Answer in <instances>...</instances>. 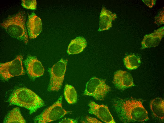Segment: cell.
Here are the masks:
<instances>
[{"label": "cell", "mask_w": 164, "mask_h": 123, "mask_svg": "<svg viewBox=\"0 0 164 123\" xmlns=\"http://www.w3.org/2000/svg\"><path fill=\"white\" fill-rule=\"evenodd\" d=\"M4 123H24L26 121L22 116L18 107L13 108L5 117Z\"/></svg>", "instance_id": "2e32d148"}, {"label": "cell", "mask_w": 164, "mask_h": 123, "mask_svg": "<svg viewBox=\"0 0 164 123\" xmlns=\"http://www.w3.org/2000/svg\"><path fill=\"white\" fill-rule=\"evenodd\" d=\"M86 119L87 123H102L95 118L89 116H87Z\"/></svg>", "instance_id": "7402d4cb"}, {"label": "cell", "mask_w": 164, "mask_h": 123, "mask_svg": "<svg viewBox=\"0 0 164 123\" xmlns=\"http://www.w3.org/2000/svg\"><path fill=\"white\" fill-rule=\"evenodd\" d=\"M115 107L124 123L142 122L148 119V112L140 101L131 100L122 101L116 104Z\"/></svg>", "instance_id": "6da1fadb"}, {"label": "cell", "mask_w": 164, "mask_h": 123, "mask_svg": "<svg viewBox=\"0 0 164 123\" xmlns=\"http://www.w3.org/2000/svg\"><path fill=\"white\" fill-rule=\"evenodd\" d=\"M23 56L19 55L13 60L0 65V74L1 78L7 80L15 76L25 74L22 65Z\"/></svg>", "instance_id": "52a82bcc"}, {"label": "cell", "mask_w": 164, "mask_h": 123, "mask_svg": "<svg viewBox=\"0 0 164 123\" xmlns=\"http://www.w3.org/2000/svg\"><path fill=\"white\" fill-rule=\"evenodd\" d=\"M111 90L105 81L93 77L87 83L84 94L93 97L97 100H104L107 93Z\"/></svg>", "instance_id": "5b68a950"}, {"label": "cell", "mask_w": 164, "mask_h": 123, "mask_svg": "<svg viewBox=\"0 0 164 123\" xmlns=\"http://www.w3.org/2000/svg\"><path fill=\"white\" fill-rule=\"evenodd\" d=\"M164 35V27H161L149 35L144 37L141 42V49L155 47L160 43Z\"/></svg>", "instance_id": "7c38bea8"}, {"label": "cell", "mask_w": 164, "mask_h": 123, "mask_svg": "<svg viewBox=\"0 0 164 123\" xmlns=\"http://www.w3.org/2000/svg\"><path fill=\"white\" fill-rule=\"evenodd\" d=\"M28 15L26 23L28 33L30 39H33L36 38L42 31L41 21L34 12L30 15L28 13Z\"/></svg>", "instance_id": "8fae6325"}, {"label": "cell", "mask_w": 164, "mask_h": 123, "mask_svg": "<svg viewBox=\"0 0 164 123\" xmlns=\"http://www.w3.org/2000/svg\"><path fill=\"white\" fill-rule=\"evenodd\" d=\"M9 102L11 104L26 108L29 110L30 114L44 105L43 101L35 93L24 88L14 91L9 97Z\"/></svg>", "instance_id": "7a4b0ae2"}, {"label": "cell", "mask_w": 164, "mask_h": 123, "mask_svg": "<svg viewBox=\"0 0 164 123\" xmlns=\"http://www.w3.org/2000/svg\"><path fill=\"white\" fill-rule=\"evenodd\" d=\"M142 1L150 8H152L156 3L155 0H142Z\"/></svg>", "instance_id": "44dd1931"}, {"label": "cell", "mask_w": 164, "mask_h": 123, "mask_svg": "<svg viewBox=\"0 0 164 123\" xmlns=\"http://www.w3.org/2000/svg\"><path fill=\"white\" fill-rule=\"evenodd\" d=\"M59 123H77L76 120L69 118H65L63 119Z\"/></svg>", "instance_id": "603a6c76"}, {"label": "cell", "mask_w": 164, "mask_h": 123, "mask_svg": "<svg viewBox=\"0 0 164 123\" xmlns=\"http://www.w3.org/2000/svg\"><path fill=\"white\" fill-rule=\"evenodd\" d=\"M26 20L25 12L20 11L15 15L9 16L0 25L11 37L27 44L28 42V35Z\"/></svg>", "instance_id": "3957f363"}, {"label": "cell", "mask_w": 164, "mask_h": 123, "mask_svg": "<svg viewBox=\"0 0 164 123\" xmlns=\"http://www.w3.org/2000/svg\"><path fill=\"white\" fill-rule=\"evenodd\" d=\"M64 95L67 102L70 104L76 103L77 100L76 92L73 86L66 84L65 87Z\"/></svg>", "instance_id": "ac0fdd59"}, {"label": "cell", "mask_w": 164, "mask_h": 123, "mask_svg": "<svg viewBox=\"0 0 164 123\" xmlns=\"http://www.w3.org/2000/svg\"><path fill=\"white\" fill-rule=\"evenodd\" d=\"M123 61L126 67L130 70L137 68L141 62L140 58L134 54L126 56L124 58Z\"/></svg>", "instance_id": "e0dca14e"}, {"label": "cell", "mask_w": 164, "mask_h": 123, "mask_svg": "<svg viewBox=\"0 0 164 123\" xmlns=\"http://www.w3.org/2000/svg\"><path fill=\"white\" fill-rule=\"evenodd\" d=\"M85 39L82 37H78L71 40L68 47L67 53L74 54L82 52L87 46Z\"/></svg>", "instance_id": "5bb4252c"}, {"label": "cell", "mask_w": 164, "mask_h": 123, "mask_svg": "<svg viewBox=\"0 0 164 123\" xmlns=\"http://www.w3.org/2000/svg\"><path fill=\"white\" fill-rule=\"evenodd\" d=\"M24 63L27 73L31 78H35L43 75L44 68L36 57L28 55Z\"/></svg>", "instance_id": "9c48e42d"}, {"label": "cell", "mask_w": 164, "mask_h": 123, "mask_svg": "<svg viewBox=\"0 0 164 123\" xmlns=\"http://www.w3.org/2000/svg\"><path fill=\"white\" fill-rule=\"evenodd\" d=\"M21 5L24 8L32 10L36 9L37 1L36 0H22Z\"/></svg>", "instance_id": "d6986e66"}, {"label": "cell", "mask_w": 164, "mask_h": 123, "mask_svg": "<svg viewBox=\"0 0 164 123\" xmlns=\"http://www.w3.org/2000/svg\"><path fill=\"white\" fill-rule=\"evenodd\" d=\"M164 10L161 11L159 14L155 18L154 23L158 25L164 24Z\"/></svg>", "instance_id": "ffe728a7"}, {"label": "cell", "mask_w": 164, "mask_h": 123, "mask_svg": "<svg viewBox=\"0 0 164 123\" xmlns=\"http://www.w3.org/2000/svg\"><path fill=\"white\" fill-rule=\"evenodd\" d=\"M113 83L117 88L122 90L135 85L131 75L126 71L121 70L117 71L114 74Z\"/></svg>", "instance_id": "30bf717a"}, {"label": "cell", "mask_w": 164, "mask_h": 123, "mask_svg": "<svg viewBox=\"0 0 164 123\" xmlns=\"http://www.w3.org/2000/svg\"><path fill=\"white\" fill-rule=\"evenodd\" d=\"M67 61V59L62 58L49 69V91H57L60 89L64 80Z\"/></svg>", "instance_id": "8992f818"}, {"label": "cell", "mask_w": 164, "mask_h": 123, "mask_svg": "<svg viewBox=\"0 0 164 123\" xmlns=\"http://www.w3.org/2000/svg\"><path fill=\"white\" fill-rule=\"evenodd\" d=\"M62 96L52 105L44 110L37 116L35 122L39 123H48L58 120L70 111L64 109L62 105Z\"/></svg>", "instance_id": "277c9868"}, {"label": "cell", "mask_w": 164, "mask_h": 123, "mask_svg": "<svg viewBox=\"0 0 164 123\" xmlns=\"http://www.w3.org/2000/svg\"><path fill=\"white\" fill-rule=\"evenodd\" d=\"M117 18L116 14L112 13L103 6L100 13L98 31H101L108 30L112 27V21Z\"/></svg>", "instance_id": "4fadbf2b"}, {"label": "cell", "mask_w": 164, "mask_h": 123, "mask_svg": "<svg viewBox=\"0 0 164 123\" xmlns=\"http://www.w3.org/2000/svg\"><path fill=\"white\" fill-rule=\"evenodd\" d=\"M88 105L90 113L95 115L105 123H116L107 106L98 105L93 101L90 102Z\"/></svg>", "instance_id": "ba28073f"}, {"label": "cell", "mask_w": 164, "mask_h": 123, "mask_svg": "<svg viewBox=\"0 0 164 123\" xmlns=\"http://www.w3.org/2000/svg\"><path fill=\"white\" fill-rule=\"evenodd\" d=\"M151 109L155 117L163 120L164 118V101L161 98H156L151 101Z\"/></svg>", "instance_id": "9a60e30c"}]
</instances>
